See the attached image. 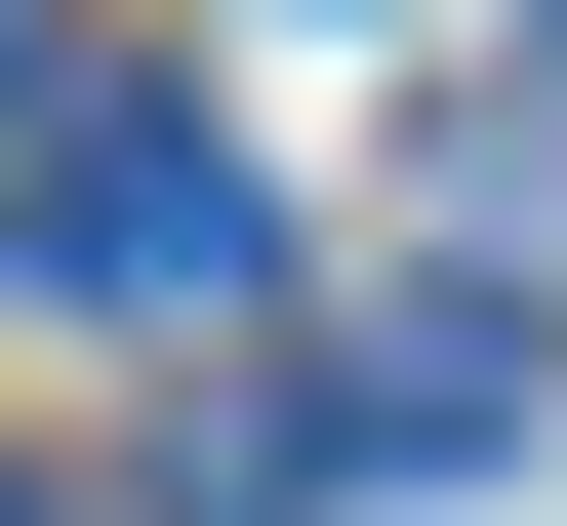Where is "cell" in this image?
Here are the masks:
<instances>
[{
  "instance_id": "6da1fadb",
  "label": "cell",
  "mask_w": 567,
  "mask_h": 526,
  "mask_svg": "<svg viewBox=\"0 0 567 526\" xmlns=\"http://www.w3.org/2000/svg\"><path fill=\"white\" fill-rule=\"evenodd\" d=\"M41 283H82V324H244L284 283V203H244V122H163V82H41Z\"/></svg>"
},
{
  "instance_id": "7a4b0ae2",
  "label": "cell",
  "mask_w": 567,
  "mask_h": 526,
  "mask_svg": "<svg viewBox=\"0 0 567 526\" xmlns=\"http://www.w3.org/2000/svg\"><path fill=\"white\" fill-rule=\"evenodd\" d=\"M486 445H527V283H405V324L284 405V486H486Z\"/></svg>"
},
{
  "instance_id": "3957f363",
  "label": "cell",
  "mask_w": 567,
  "mask_h": 526,
  "mask_svg": "<svg viewBox=\"0 0 567 526\" xmlns=\"http://www.w3.org/2000/svg\"><path fill=\"white\" fill-rule=\"evenodd\" d=\"M0 122H41V0H0Z\"/></svg>"
},
{
  "instance_id": "277c9868",
  "label": "cell",
  "mask_w": 567,
  "mask_h": 526,
  "mask_svg": "<svg viewBox=\"0 0 567 526\" xmlns=\"http://www.w3.org/2000/svg\"><path fill=\"white\" fill-rule=\"evenodd\" d=\"M527 41H567V0H527Z\"/></svg>"
},
{
  "instance_id": "5b68a950",
  "label": "cell",
  "mask_w": 567,
  "mask_h": 526,
  "mask_svg": "<svg viewBox=\"0 0 567 526\" xmlns=\"http://www.w3.org/2000/svg\"><path fill=\"white\" fill-rule=\"evenodd\" d=\"M0 526H41V486H0Z\"/></svg>"
}]
</instances>
